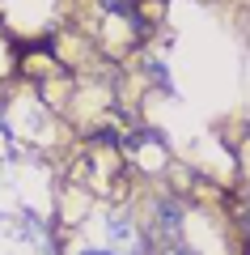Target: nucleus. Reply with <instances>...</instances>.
I'll list each match as a JSON object with an SVG mask.
<instances>
[{"label": "nucleus", "instance_id": "1", "mask_svg": "<svg viewBox=\"0 0 250 255\" xmlns=\"http://www.w3.org/2000/svg\"><path fill=\"white\" fill-rule=\"evenodd\" d=\"M153 221H157V230H166V234H178L182 230V204L178 200H157L153 204Z\"/></svg>", "mask_w": 250, "mask_h": 255}, {"label": "nucleus", "instance_id": "2", "mask_svg": "<svg viewBox=\"0 0 250 255\" xmlns=\"http://www.w3.org/2000/svg\"><path fill=\"white\" fill-rule=\"evenodd\" d=\"M106 230H110V238H115V243H119V238L127 243V238L136 234V226H132V217H127V213H110V217H106Z\"/></svg>", "mask_w": 250, "mask_h": 255}, {"label": "nucleus", "instance_id": "3", "mask_svg": "<svg viewBox=\"0 0 250 255\" xmlns=\"http://www.w3.org/2000/svg\"><path fill=\"white\" fill-rule=\"evenodd\" d=\"M149 73L157 77V85H166V90H170V77H166V64H157V60H153V64H149Z\"/></svg>", "mask_w": 250, "mask_h": 255}, {"label": "nucleus", "instance_id": "4", "mask_svg": "<svg viewBox=\"0 0 250 255\" xmlns=\"http://www.w3.org/2000/svg\"><path fill=\"white\" fill-rule=\"evenodd\" d=\"M161 255H199V251H195V247H187V243H174L170 251H161Z\"/></svg>", "mask_w": 250, "mask_h": 255}, {"label": "nucleus", "instance_id": "5", "mask_svg": "<svg viewBox=\"0 0 250 255\" xmlns=\"http://www.w3.org/2000/svg\"><path fill=\"white\" fill-rule=\"evenodd\" d=\"M81 255H110V251H102V247H85Z\"/></svg>", "mask_w": 250, "mask_h": 255}]
</instances>
